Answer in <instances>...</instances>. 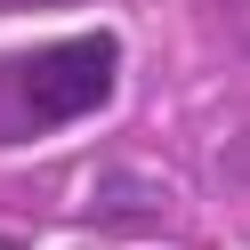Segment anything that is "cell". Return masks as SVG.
<instances>
[{"label": "cell", "mask_w": 250, "mask_h": 250, "mask_svg": "<svg viewBox=\"0 0 250 250\" xmlns=\"http://www.w3.org/2000/svg\"><path fill=\"white\" fill-rule=\"evenodd\" d=\"M113 73H121V49L105 33H81V41L41 49L17 73V89H24V113L33 121H73V113H97L113 97Z\"/></svg>", "instance_id": "6da1fadb"}]
</instances>
